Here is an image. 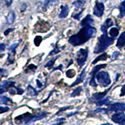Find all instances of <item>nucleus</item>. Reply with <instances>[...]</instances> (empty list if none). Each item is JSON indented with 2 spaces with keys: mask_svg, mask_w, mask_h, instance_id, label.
Returning a JSON list of instances; mask_svg holds the SVG:
<instances>
[{
  "mask_svg": "<svg viewBox=\"0 0 125 125\" xmlns=\"http://www.w3.org/2000/svg\"><path fill=\"white\" fill-rule=\"evenodd\" d=\"M102 125H111V124H102Z\"/></svg>",
  "mask_w": 125,
  "mask_h": 125,
  "instance_id": "a19ab883",
  "label": "nucleus"
},
{
  "mask_svg": "<svg viewBox=\"0 0 125 125\" xmlns=\"http://www.w3.org/2000/svg\"><path fill=\"white\" fill-rule=\"evenodd\" d=\"M106 66V64H101V65H98L96 66L93 68L92 71L91 73V75H92V78H91V81H90V85L92 86H96V83L95 82V74L99 72V70H101L102 68H104Z\"/></svg>",
  "mask_w": 125,
  "mask_h": 125,
  "instance_id": "1a4fd4ad",
  "label": "nucleus"
},
{
  "mask_svg": "<svg viewBox=\"0 0 125 125\" xmlns=\"http://www.w3.org/2000/svg\"><path fill=\"white\" fill-rule=\"evenodd\" d=\"M57 43L56 44V47L54 48V49L52 51V52H50V54H49V56H52V55H55V54H58L59 52H60V49L58 48V46H57Z\"/></svg>",
  "mask_w": 125,
  "mask_h": 125,
  "instance_id": "c756f323",
  "label": "nucleus"
},
{
  "mask_svg": "<svg viewBox=\"0 0 125 125\" xmlns=\"http://www.w3.org/2000/svg\"><path fill=\"white\" fill-rule=\"evenodd\" d=\"M26 9H27V4H26V3H23V4H22V6H21V11H22V12L25 11Z\"/></svg>",
  "mask_w": 125,
  "mask_h": 125,
  "instance_id": "58836bf2",
  "label": "nucleus"
},
{
  "mask_svg": "<svg viewBox=\"0 0 125 125\" xmlns=\"http://www.w3.org/2000/svg\"><path fill=\"white\" fill-rule=\"evenodd\" d=\"M42 41V38L41 36H37L36 38H34V45L36 46H39V45L41 44V42Z\"/></svg>",
  "mask_w": 125,
  "mask_h": 125,
  "instance_id": "cd10ccee",
  "label": "nucleus"
},
{
  "mask_svg": "<svg viewBox=\"0 0 125 125\" xmlns=\"http://www.w3.org/2000/svg\"><path fill=\"white\" fill-rule=\"evenodd\" d=\"M27 94L28 95H31V96H35V95H38V92H37L36 90L32 87V86L28 85L27 88Z\"/></svg>",
  "mask_w": 125,
  "mask_h": 125,
  "instance_id": "a211bd4d",
  "label": "nucleus"
},
{
  "mask_svg": "<svg viewBox=\"0 0 125 125\" xmlns=\"http://www.w3.org/2000/svg\"><path fill=\"white\" fill-rule=\"evenodd\" d=\"M94 23V19L92 17L91 15H87L86 17L82 20L81 22V25L82 27L84 26H88V25H92V23Z\"/></svg>",
  "mask_w": 125,
  "mask_h": 125,
  "instance_id": "f8f14e48",
  "label": "nucleus"
},
{
  "mask_svg": "<svg viewBox=\"0 0 125 125\" xmlns=\"http://www.w3.org/2000/svg\"><path fill=\"white\" fill-rule=\"evenodd\" d=\"M95 78L96 79L97 82L99 84L104 86V87H107L111 83V80L109 75L107 72L105 71H100L95 74Z\"/></svg>",
  "mask_w": 125,
  "mask_h": 125,
  "instance_id": "20e7f679",
  "label": "nucleus"
},
{
  "mask_svg": "<svg viewBox=\"0 0 125 125\" xmlns=\"http://www.w3.org/2000/svg\"><path fill=\"white\" fill-rule=\"evenodd\" d=\"M108 58V55L106 53H103V54H101L100 56H99L98 57H96L94 61L92 62V64H95L98 61H101V60H107Z\"/></svg>",
  "mask_w": 125,
  "mask_h": 125,
  "instance_id": "aec40b11",
  "label": "nucleus"
},
{
  "mask_svg": "<svg viewBox=\"0 0 125 125\" xmlns=\"http://www.w3.org/2000/svg\"><path fill=\"white\" fill-rule=\"evenodd\" d=\"M14 54H9L8 55V58H7V63L8 64H12L14 62Z\"/></svg>",
  "mask_w": 125,
  "mask_h": 125,
  "instance_id": "393cba45",
  "label": "nucleus"
},
{
  "mask_svg": "<svg viewBox=\"0 0 125 125\" xmlns=\"http://www.w3.org/2000/svg\"><path fill=\"white\" fill-rule=\"evenodd\" d=\"M110 103V100H109V99L108 97L106 98H103V99H102L100 100H99V102L97 103V105H99V106H100V105H108Z\"/></svg>",
  "mask_w": 125,
  "mask_h": 125,
  "instance_id": "5701e85b",
  "label": "nucleus"
},
{
  "mask_svg": "<svg viewBox=\"0 0 125 125\" xmlns=\"http://www.w3.org/2000/svg\"><path fill=\"white\" fill-rule=\"evenodd\" d=\"M61 12L60 15H59V17L60 18H65L67 17V15L69 13V7L67 5H62L61 6Z\"/></svg>",
  "mask_w": 125,
  "mask_h": 125,
  "instance_id": "ddd939ff",
  "label": "nucleus"
},
{
  "mask_svg": "<svg viewBox=\"0 0 125 125\" xmlns=\"http://www.w3.org/2000/svg\"><path fill=\"white\" fill-rule=\"evenodd\" d=\"M119 55H120V52H113V53L112 54L111 60H116V59L119 56Z\"/></svg>",
  "mask_w": 125,
  "mask_h": 125,
  "instance_id": "f704fd0d",
  "label": "nucleus"
},
{
  "mask_svg": "<svg viewBox=\"0 0 125 125\" xmlns=\"http://www.w3.org/2000/svg\"><path fill=\"white\" fill-rule=\"evenodd\" d=\"M18 45H19V43L17 42V43H13V45H11L10 46V48H9V50L10 51H12V52H15V49H17V47L18 46Z\"/></svg>",
  "mask_w": 125,
  "mask_h": 125,
  "instance_id": "2f4dec72",
  "label": "nucleus"
},
{
  "mask_svg": "<svg viewBox=\"0 0 125 125\" xmlns=\"http://www.w3.org/2000/svg\"><path fill=\"white\" fill-rule=\"evenodd\" d=\"M56 1H57V0H45V3H44V8H45V9H46V8L48 7L51 3L56 2Z\"/></svg>",
  "mask_w": 125,
  "mask_h": 125,
  "instance_id": "473e14b6",
  "label": "nucleus"
},
{
  "mask_svg": "<svg viewBox=\"0 0 125 125\" xmlns=\"http://www.w3.org/2000/svg\"><path fill=\"white\" fill-rule=\"evenodd\" d=\"M119 10H120V17H123L125 15V0L120 3V5L119 6Z\"/></svg>",
  "mask_w": 125,
  "mask_h": 125,
  "instance_id": "4be33fe9",
  "label": "nucleus"
},
{
  "mask_svg": "<svg viewBox=\"0 0 125 125\" xmlns=\"http://www.w3.org/2000/svg\"><path fill=\"white\" fill-rule=\"evenodd\" d=\"M13 101L10 99V98H8L7 96L5 95H0V104L2 105H10L13 104Z\"/></svg>",
  "mask_w": 125,
  "mask_h": 125,
  "instance_id": "4468645a",
  "label": "nucleus"
},
{
  "mask_svg": "<svg viewBox=\"0 0 125 125\" xmlns=\"http://www.w3.org/2000/svg\"><path fill=\"white\" fill-rule=\"evenodd\" d=\"M109 89H107V90H105V91L104 92H103V93H96V94H95V95H93V99H95V100H100V99H103L104 98V96L105 95V94H106L107 92H108V91H109Z\"/></svg>",
  "mask_w": 125,
  "mask_h": 125,
  "instance_id": "6ab92c4d",
  "label": "nucleus"
},
{
  "mask_svg": "<svg viewBox=\"0 0 125 125\" xmlns=\"http://www.w3.org/2000/svg\"><path fill=\"white\" fill-rule=\"evenodd\" d=\"M83 13V10H81L80 12V13H77V14H73L72 15V17H73L74 19H76V20H79L80 18V16L81 15V13Z\"/></svg>",
  "mask_w": 125,
  "mask_h": 125,
  "instance_id": "c9c22d12",
  "label": "nucleus"
},
{
  "mask_svg": "<svg viewBox=\"0 0 125 125\" xmlns=\"http://www.w3.org/2000/svg\"><path fill=\"white\" fill-rule=\"evenodd\" d=\"M6 49V45L4 43H0V52H4Z\"/></svg>",
  "mask_w": 125,
  "mask_h": 125,
  "instance_id": "e433bc0d",
  "label": "nucleus"
},
{
  "mask_svg": "<svg viewBox=\"0 0 125 125\" xmlns=\"http://www.w3.org/2000/svg\"><path fill=\"white\" fill-rule=\"evenodd\" d=\"M104 10H105V6L104 4L102 2H96L95 7H94L93 10V13L95 16L99 17H103V13H104Z\"/></svg>",
  "mask_w": 125,
  "mask_h": 125,
  "instance_id": "6e6552de",
  "label": "nucleus"
},
{
  "mask_svg": "<svg viewBox=\"0 0 125 125\" xmlns=\"http://www.w3.org/2000/svg\"><path fill=\"white\" fill-rule=\"evenodd\" d=\"M88 54V49H80L77 51V56H76V60L77 62L78 65L80 66H83L85 63L86 60H87Z\"/></svg>",
  "mask_w": 125,
  "mask_h": 125,
  "instance_id": "39448f33",
  "label": "nucleus"
},
{
  "mask_svg": "<svg viewBox=\"0 0 125 125\" xmlns=\"http://www.w3.org/2000/svg\"><path fill=\"white\" fill-rule=\"evenodd\" d=\"M113 23L112 21V20L111 19H107L106 21H105V23H103V24L102 25L101 31H103V30H108L109 27H110L111 26H113Z\"/></svg>",
  "mask_w": 125,
  "mask_h": 125,
  "instance_id": "f3484780",
  "label": "nucleus"
},
{
  "mask_svg": "<svg viewBox=\"0 0 125 125\" xmlns=\"http://www.w3.org/2000/svg\"><path fill=\"white\" fill-rule=\"evenodd\" d=\"M47 116V113L43 112V113H39L38 114H31L29 113H24V114L21 115L15 118V121L16 123L18 124H29V123H32L34 122V121L38 120H41L42 118H44L45 116Z\"/></svg>",
  "mask_w": 125,
  "mask_h": 125,
  "instance_id": "7ed1b4c3",
  "label": "nucleus"
},
{
  "mask_svg": "<svg viewBox=\"0 0 125 125\" xmlns=\"http://www.w3.org/2000/svg\"><path fill=\"white\" fill-rule=\"evenodd\" d=\"M111 120L116 124L125 125V113L123 112H116L112 116Z\"/></svg>",
  "mask_w": 125,
  "mask_h": 125,
  "instance_id": "423d86ee",
  "label": "nucleus"
},
{
  "mask_svg": "<svg viewBox=\"0 0 125 125\" xmlns=\"http://www.w3.org/2000/svg\"><path fill=\"white\" fill-rule=\"evenodd\" d=\"M125 110V104L116 103L111 104L107 108V112H124Z\"/></svg>",
  "mask_w": 125,
  "mask_h": 125,
  "instance_id": "0eeeda50",
  "label": "nucleus"
},
{
  "mask_svg": "<svg viewBox=\"0 0 125 125\" xmlns=\"http://www.w3.org/2000/svg\"><path fill=\"white\" fill-rule=\"evenodd\" d=\"M36 69H37V66H34V65H33V64H31V65H29L28 66H27L25 71H26V72H28L29 70H31V71H34V70H35Z\"/></svg>",
  "mask_w": 125,
  "mask_h": 125,
  "instance_id": "7c9ffc66",
  "label": "nucleus"
},
{
  "mask_svg": "<svg viewBox=\"0 0 125 125\" xmlns=\"http://www.w3.org/2000/svg\"><path fill=\"white\" fill-rule=\"evenodd\" d=\"M57 58H58V57L56 56V57H55L54 59H52V60H51L45 66V67H48V68H51L52 66H53V65H54V63H55V61H56V60Z\"/></svg>",
  "mask_w": 125,
  "mask_h": 125,
  "instance_id": "bb28decb",
  "label": "nucleus"
},
{
  "mask_svg": "<svg viewBox=\"0 0 125 125\" xmlns=\"http://www.w3.org/2000/svg\"><path fill=\"white\" fill-rule=\"evenodd\" d=\"M84 77H85V69H84L83 70H82V72L81 73V74L79 75V77H77V79L75 81V82H74V83H73L70 86H71V87H73V86L77 85V84H78L79 83H81V82H82V81H84Z\"/></svg>",
  "mask_w": 125,
  "mask_h": 125,
  "instance_id": "2eb2a0df",
  "label": "nucleus"
},
{
  "mask_svg": "<svg viewBox=\"0 0 125 125\" xmlns=\"http://www.w3.org/2000/svg\"><path fill=\"white\" fill-rule=\"evenodd\" d=\"M81 90H82L81 87H78V88H77L73 92V93L71 94V96H72V97H74V96H76V95H80V93H81Z\"/></svg>",
  "mask_w": 125,
  "mask_h": 125,
  "instance_id": "a878e982",
  "label": "nucleus"
},
{
  "mask_svg": "<svg viewBox=\"0 0 125 125\" xmlns=\"http://www.w3.org/2000/svg\"><path fill=\"white\" fill-rule=\"evenodd\" d=\"M109 34L111 38H115L117 35L119 34V29L116 28V27H112V28L110 29V31H109Z\"/></svg>",
  "mask_w": 125,
  "mask_h": 125,
  "instance_id": "412c9836",
  "label": "nucleus"
},
{
  "mask_svg": "<svg viewBox=\"0 0 125 125\" xmlns=\"http://www.w3.org/2000/svg\"><path fill=\"white\" fill-rule=\"evenodd\" d=\"M66 74L68 77L71 78V77H73L74 76H75V71H74L73 70H68L67 71H66Z\"/></svg>",
  "mask_w": 125,
  "mask_h": 125,
  "instance_id": "c85d7f7f",
  "label": "nucleus"
},
{
  "mask_svg": "<svg viewBox=\"0 0 125 125\" xmlns=\"http://www.w3.org/2000/svg\"><path fill=\"white\" fill-rule=\"evenodd\" d=\"M14 84H15V82L13 81H4L2 84H0V95L8 91L9 88L13 87Z\"/></svg>",
  "mask_w": 125,
  "mask_h": 125,
  "instance_id": "9d476101",
  "label": "nucleus"
},
{
  "mask_svg": "<svg viewBox=\"0 0 125 125\" xmlns=\"http://www.w3.org/2000/svg\"><path fill=\"white\" fill-rule=\"evenodd\" d=\"M10 110V108L8 106H0V113H6Z\"/></svg>",
  "mask_w": 125,
  "mask_h": 125,
  "instance_id": "72a5a7b5",
  "label": "nucleus"
},
{
  "mask_svg": "<svg viewBox=\"0 0 125 125\" xmlns=\"http://www.w3.org/2000/svg\"><path fill=\"white\" fill-rule=\"evenodd\" d=\"M124 45H125V31H124V32L120 35L118 39H117L116 46L119 49H123Z\"/></svg>",
  "mask_w": 125,
  "mask_h": 125,
  "instance_id": "9b49d317",
  "label": "nucleus"
},
{
  "mask_svg": "<svg viewBox=\"0 0 125 125\" xmlns=\"http://www.w3.org/2000/svg\"><path fill=\"white\" fill-rule=\"evenodd\" d=\"M85 2L84 1H81V0H77V1H75L73 2V5L75 6V8L77 10V9H80L82 6H84Z\"/></svg>",
  "mask_w": 125,
  "mask_h": 125,
  "instance_id": "b1692460",
  "label": "nucleus"
},
{
  "mask_svg": "<svg viewBox=\"0 0 125 125\" xmlns=\"http://www.w3.org/2000/svg\"><path fill=\"white\" fill-rule=\"evenodd\" d=\"M122 95H125V84L123 85L122 89H121V93H120V96Z\"/></svg>",
  "mask_w": 125,
  "mask_h": 125,
  "instance_id": "ea45409f",
  "label": "nucleus"
},
{
  "mask_svg": "<svg viewBox=\"0 0 125 125\" xmlns=\"http://www.w3.org/2000/svg\"><path fill=\"white\" fill-rule=\"evenodd\" d=\"M96 34V29L91 25L84 26L78 33L70 36L69 38V43L73 46H77L84 44L88 39L93 38Z\"/></svg>",
  "mask_w": 125,
  "mask_h": 125,
  "instance_id": "f257e3e1",
  "label": "nucleus"
},
{
  "mask_svg": "<svg viewBox=\"0 0 125 125\" xmlns=\"http://www.w3.org/2000/svg\"><path fill=\"white\" fill-rule=\"evenodd\" d=\"M14 30V28H9V29H7L6 31H5V32H4V34L5 35H7V34H9L11 31H13Z\"/></svg>",
  "mask_w": 125,
  "mask_h": 125,
  "instance_id": "4c0bfd02",
  "label": "nucleus"
},
{
  "mask_svg": "<svg viewBox=\"0 0 125 125\" xmlns=\"http://www.w3.org/2000/svg\"><path fill=\"white\" fill-rule=\"evenodd\" d=\"M6 21H7V23H10V24H12L14 21H15V12L13 10H11L9 14L7 15L6 17Z\"/></svg>",
  "mask_w": 125,
  "mask_h": 125,
  "instance_id": "dca6fc26",
  "label": "nucleus"
},
{
  "mask_svg": "<svg viewBox=\"0 0 125 125\" xmlns=\"http://www.w3.org/2000/svg\"><path fill=\"white\" fill-rule=\"evenodd\" d=\"M102 31L103 32V34L98 38V42L95 45V50H94V52L95 53H100L104 52L114 42V38L109 36L106 30H103Z\"/></svg>",
  "mask_w": 125,
  "mask_h": 125,
  "instance_id": "f03ea898",
  "label": "nucleus"
}]
</instances>
